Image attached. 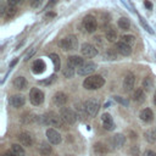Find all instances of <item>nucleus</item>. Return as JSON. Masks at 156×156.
<instances>
[{
  "label": "nucleus",
  "mask_w": 156,
  "mask_h": 156,
  "mask_svg": "<svg viewBox=\"0 0 156 156\" xmlns=\"http://www.w3.org/2000/svg\"><path fill=\"white\" fill-rule=\"evenodd\" d=\"M41 122L46 126H50V127H57V128L63 127V121H62L61 116H58L55 112H46L45 115H43Z\"/></svg>",
  "instance_id": "nucleus-1"
},
{
  "label": "nucleus",
  "mask_w": 156,
  "mask_h": 156,
  "mask_svg": "<svg viewBox=\"0 0 156 156\" xmlns=\"http://www.w3.org/2000/svg\"><path fill=\"white\" fill-rule=\"evenodd\" d=\"M105 84V80L99 74H95V76H89L88 78L84 79L83 82V87L88 90H95V89H99L101 88L102 85Z\"/></svg>",
  "instance_id": "nucleus-2"
},
{
  "label": "nucleus",
  "mask_w": 156,
  "mask_h": 156,
  "mask_svg": "<svg viewBox=\"0 0 156 156\" xmlns=\"http://www.w3.org/2000/svg\"><path fill=\"white\" fill-rule=\"evenodd\" d=\"M58 46L62 50H76L78 48V39L74 35H68L58 41Z\"/></svg>",
  "instance_id": "nucleus-3"
},
{
  "label": "nucleus",
  "mask_w": 156,
  "mask_h": 156,
  "mask_svg": "<svg viewBox=\"0 0 156 156\" xmlns=\"http://www.w3.org/2000/svg\"><path fill=\"white\" fill-rule=\"evenodd\" d=\"M83 106H84V110H85L87 115L90 116V117L96 116V115H98V111H99V108H100V104H99V101L95 100V99H89V100L84 101Z\"/></svg>",
  "instance_id": "nucleus-4"
},
{
  "label": "nucleus",
  "mask_w": 156,
  "mask_h": 156,
  "mask_svg": "<svg viewBox=\"0 0 156 156\" xmlns=\"http://www.w3.org/2000/svg\"><path fill=\"white\" fill-rule=\"evenodd\" d=\"M60 116H61L62 121L65 123H67V124H73L78 118L77 113L69 107H62L61 111H60Z\"/></svg>",
  "instance_id": "nucleus-5"
},
{
  "label": "nucleus",
  "mask_w": 156,
  "mask_h": 156,
  "mask_svg": "<svg viewBox=\"0 0 156 156\" xmlns=\"http://www.w3.org/2000/svg\"><path fill=\"white\" fill-rule=\"evenodd\" d=\"M29 100L33 105L39 106L44 101V93L38 88H32V90L29 93Z\"/></svg>",
  "instance_id": "nucleus-6"
},
{
  "label": "nucleus",
  "mask_w": 156,
  "mask_h": 156,
  "mask_svg": "<svg viewBox=\"0 0 156 156\" xmlns=\"http://www.w3.org/2000/svg\"><path fill=\"white\" fill-rule=\"evenodd\" d=\"M83 27H84L85 30L89 32V33L95 32V29H96V27H98V21H96V18H95L94 16H91V15L85 16L84 20H83Z\"/></svg>",
  "instance_id": "nucleus-7"
},
{
  "label": "nucleus",
  "mask_w": 156,
  "mask_h": 156,
  "mask_svg": "<svg viewBox=\"0 0 156 156\" xmlns=\"http://www.w3.org/2000/svg\"><path fill=\"white\" fill-rule=\"evenodd\" d=\"M80 51H82L83 56H85V57H94V56L98 55V49L94 45L89 44V43H84L82 45Z\"/></svg>",
  "instance_id": "nucleus-8"
},
{
  "label": "nucleus",
  "mask_w": 156,
  "mask_h": 156,
  "mask_svg": "<svg viewBox=\"0 0 156 156\" xmlns=\"http://www.w3.org/2000/svg\"><path fill=\"white\" fill-rule=\"evenodd\" d=\"M95 69H96V65H95L94 62H85L82 67L78 68L77 73H78L79 76H89V74H91Z\"/></svg>",
  "instance_id": "nucleus-9"
},
{
  "label": "nucleus",
  "mask_w": 156,
  "mask_h": 156,
  "mask_svg": "<svg viewBox=\"0 0 156 156\" xmlns=\"http://www.w3.org/2000/svg\"><path fill=\"white\" fill-rule=\"evenodd\" d=\"M46 136H48L49 143H51V144H54V145H57V144L61 143V135H60V133H58L56 129H54V128H49V129L46 130Z\"/></svg>",
  "instance_id": "nucleus-10"
},
{
  "label": "nucleus",
  "mask_w": 156,
  "mask_h": 156,
  "mask_svg": "<svg viewBox=\"0 0 156 156\" xmlns=\"http://www.w3.org/2000/svg\"><path fill=\"white\" fill-rule=\"evenodd\" d=\"M134 83H135V77L133 73H128L124 79H123V88L126 91H130L134 88Z\"/></svg>",
  "instance_id": "nucleus-11"
},
{
  "label": "nucleus",
  "mask_w": 156,
  "mask_h": 156,
  "mask_svg": "<svg viewBox=\"0 0 156 156\" xmlns=\"http://www.w3.org/2000/svg\"><path fill=\"white\" fill-rule=\"evenodd\" d=\"M116 50H117L121 55L128 56V55H130V52H132V46H129L128 44H126V43H123V41H118V43L116 44Z\"/></svg>",
  "instance_id": "nucleus-12"
},
{
  "label": "nucleus",
  "mask_w": 156,
  "mask_h": 156,
  "mask_svg": "<svg viewBox=\"0 0 156 156\" xmlns=\"http://www.w3.org/2000/svg\"><path fill=\"white\" fill-rule=\"evenodd\" d=\"M101 121H102V126L106 130H112L115 128V123L112 121V117L110 113H104L101 116Z\"/></svg>",
  "instance_id": "nucleus-13"
},
{
  "label": "nucleus",
  "mask_w": 156,
  "mask_h": 156,
  "mask_svg": "<svg viewBox=\"0 0 156 156\" xmlns=\"http://www.w3.org/2000/svg\"><path fill=\"white\" fill-rule=\"evenodd\" d=\"M24 102H26V100H24V96H23V95L16 94V95H12V96L10 98V104H11L13 107H16V108L22 107V106L24 105Z\"/></svg>",
  "instance_id": "nucleus-14"
},
{
  "label": "nucleus",
  "mask_w": 156,
  "mask_h": 156,
  "mask_svg": "<svg viewBox=\"0 0 156 156\" xmlns=\"http://www.w3.org/2000/svg\"><path fill=\"white\" fill-rule=\"evenodd\" d=\"M52 101H54V104L57 105V106H63V105L67 102V95H66L65 93H62V91H57V93L54 95Z\"/></svg>",
  "instance_id": "nucleus-15"
},
{
  "label": "nucleus",
  "mask_w": 156,
  "mask_h": 156,
  "mask_svg": "<svg viewBox=\"0 0 156 156\" xmlns=\"http://www.w3.org/2000/svg\"><path fill=\"white\" fill-rule=\"evenodd\" d=\"M139 117H140V119H141V121H144V122L149 123V122H151V121L154 119V112H152V110H151V108L146 107V108H144V110H141V111H140Z\"/></svg>",
  "instance_id": "nucleus-16"
},
{
  "label": "nucleus",
  "mask_w": 156,
  "mask_h": 156,
  "mask_svg": "<svg viewBox=\"0 0 156 156\" xmlns=\"http://www.w3.org/2000/svg\"><path fill=\"white\" fill-rule=\"evenodd\" d=\"M13 87H15L16 89H18V90H24V89L28 87V82H27V79H26L24 77L18 76V77H16L15 80H13Z\"/></svg>",
  "instance_id": "nucleus-17"
},
{
  "label": "nucleus",
  "mask_w": 156,
  "mask_h": 156,
  "mask_svg": "<svg viewBox=\"0 0 156 156\" xmlns=\"http://www.w3.org/2000/svg\"><path fill=\"white\" fill-rule=\"evenodd\" d=\"M85 62L83 61V58L80 57V56H69L68 57V62H67V65H69V66H72L73 68H76V67H82L83 65H84Z\"/></svg>",
  "instance_id": "nucleus-18"
},
{
  "label": "nucleus",
  "mask_w": 156,
  "mask_h": 156,
  "mask_svg": "<svg viewBox=\"0 0 156 156\" xmlns=\"http://www.w3.org/2000/svg\"><path fill=\"white\" fill-rule=\"evenodd\" d=\"M18 139H20V143L23 145V146H30L33 144V139H32V135L27 132H23L18 135Z\"/></svg>",
  "instance_id": "nucleus-19"
},
{
  "label": "nucleus",
  "mask_w": 156,
  "mask_h": 156,
  "mask_svg": "<svg viewBox=\"0 0 156 156\" xmlns=\"http://www.w3.org/2000/svg\"><path fill=\"white\" fill-rule=\"evenodd\" d=\"M45 62L43 61V60H37V61H34L33 62V65H32V69H33V72L35 73V74H40V73H43L44 71H45Z\"/></svg>",
  "instance_id": "nucleus-20"
},
{
  "label": "nucleus",
  "mask_w": 156,
  "mask_h": 156,
  "mask_svg": "<svg viewBox=\"0 0 156 156\" xmlns=\"http://www.w3.org/2000/svg\"><path fill=\"white\" fill-rule=\"evenodd\" d=\"M105 38H106L107 41L115 43V41L117 40V32H116L113 28H108V29L106 30V33H105Z\"/></svg>",
  "instance_id": "nucleus-21"
},
{
  "label": "nucleus",
  "mask_w": 156,
  "mask_h": 156,
  "mask_svg": "<svg viewBox=\"0 0 156 156\" xmlns=\"http://www.w3.org/2000/svg\"><path fill=\"white\" fill-rule=\"evenodd\" d=\"M133 99H134V101H136V102H143V101L145 100V93H144V89L138 88V89L134 91V94H133Z\"/></svg>",
  "instance_id": "nucleus-22"
},
{
  "label": "nucleus",
  "mask_w": 156,
  "mask_h": 156,
  "mask_svg": "<svg viewBox=\"0 0 156 156\" xmlns=\"http://www.w3.org/2000/svg\"><path fill=\"white\" fill-rule=\"evenodd\" d=\"M124 143H126V136H124L123 134L118 133V134H116V135L113 136V144H115L116 147H121V146H123Z\"/></svg>",
  "instance_id": "nucleus-23"
},
{
  "label": "nucleus",
  "mask_w": 156,
  "mask_h": 156,
  "mask_svg": "<svg viewBox=\"0 0 156 156\" xmlns=\"http://www.w3.org/2000/svg\"><path fill=\"white\" fill-rule=\"evenodd\" d=\"M94 151H95L96 154H99V155H105V154L108 152V149H107V146L104 145L102 143H96V144L94 145Z\"/></svg>",
  "instance_id": "nucleus-24"
},
{
  "label": "nucleus",
  "mask_w": 156,
  "mask_h": 156,
  "mask_svg": "<svg viewBox=\"0 0 156 156\" xmlns=\"http://www.w3.org/2000/svg\"><path fill=\"white\" fill-rule=\"evenodd\" d=\"M49 57L51 58L52 63H54V69L55 71H58L61 68V60H60V56L57 54H50Z\"/></svg>",
  "instance_id": "nucleus-25"
},
{
  "label": "nucleus",
  "mask_w": 156,
  "mask_h": 156,
  "mask_svg": "<svg viewBox=\"0 0 156 156\" xmlns=\"http://www.w3.org/2000/svg\"><path fill=\"white\" fill-rule=\"evenodd\" d=\"M39 152H40L41 155L46 156V155H49V154L51 152V146H50L48 143L43 141V143L40 144V146H39Z\"/></svg>",
  "instance_id": "nucleus-26"
},
{
  "label": "nucleus",
  "mask_w": 156,
  "mask_h": 156,
  "mask_svg": "<svg viewBox=\"0 0 156 156\" xmlns=\"http://www.w3.org/2000/svg\"><path fill=\"white\" fill-rule=\"evenodd\" d=\"M16 12H17V9H16V6H11V5H7L6 6V10H5V17L6 18H11V17H13L15 15H16Z\"/></svg>",
  "instance_id": "nucleus-27"
},
{
  "label": "nucleus",
  "mask_w": 156,
  "mask_h": 156,
  "mask_svg": "<svg viewBox=\"0 0 156 156\" xmlns=\"http://www.w3.org/2000/svg\"><path fill=\"white\" fill-rule=\"evenodd\" d=\"M11 150L13 154H16L17 156H24V149L20 145V144H12L11 145Z\"/></svg>",
  "instance_id": "nucleus-28"
},
{
  "label": "nucleus",
  "mask_w": 156,
  "mask_h": 156,
  "mask_svg": "<svg viewBox=\"0 0 156 156\" xmlns=\"http://www.w3.org/2000/svg\"><path fill=\"white\" fill-rule=\"evenodd\" d=\"M118 27H119L121 29H128V28L130 27L129 20H128L127 17H121V18L118 20Z\"/></svg>",
  "instance_id": "nucleus-29"
},
{
  "label": "nucleus",
  "mask_w": 156,
  "mask_h": 156,
  "mask_svg": "<svg viewBox=\"0 0 156 156\" xmlns=\"http://www.w3.org/2000/svg\"><path fill=\"white\" fill-rule=\"evenodd\" d=\"M152 85H154L152 79H151L150 77H145V78H144V80H143V89H144V90H146V91H149V90H151Z\"/></svg>",
  "instance_id": "nucleus-30"
},
{
  "label": "nucleus",
  "mask_w": 156,
  "mask_h": 156,
  "mask_svg": "<svg viewBox=\"0 0 156 156\" xmlns=\"http://www.w3.org/2000/svg\"><path fill=\"white\" fill-rule=\"evenodd\" d=\"M121 41H123V43L128 44L129 46H132V45H134V43H135V37L132 35V34H127V35H123V37H122V40H121Z\"/></svg>",
  "instance_id": "nucleus-31"
},
{
  "label": "nucleus",
  "mask_w": 156,
  "mask_h": 156,
  "mask_svg": "<svg viewBox=\"0 0 156 156\" xmlns=\"http://www.w3.org/2000/svg\"><path fill=\"white\" fill-rule=\"evenodd\" d=\"M76 110H77V116L79 118L83 119L85 116H88L87 112H85V110H84V106H82L80 104H76Z\"/></svg>",
  "instance_id": "nucleus-32"
},
{
  "label": "nucleus",
  "mask_w": 156,
  "mask_h": 156,
  "mask_svg": "<svg viewBox=\"0 0 156 156\" xmlns=\"http://www.w3.org/2000/svg\"><path fill=\"white\" fill-rule=\"evenodd\" d=\"M145 138H146L149 141H151V143L156 141V128H154V129H151V130H147V132L145 133Z\"/></svg>",
  "instance_id": "nucleus-33"
},
{
  "label": "nucleus",
  "mask_w": 156,
  "mask_h": 156,
  "mask_svg": "<svg viewBox=\"0 0 156 156\" xmlns=\"http://www.w3.org/2000/svg\"><path fill=\"white\" fill-rule=\"evenodd\" d=\"M63 76H65L66 78H72V77L74 76V68H73L72 66L67 65L66 68L63 69Z\"/></svg>",
  "instance_id": "nucleus-34"
},
{
  "label": "nucleus",
  "mask_w": 156,
  "mask_h": 156,
  "mask_svg": "<svg viewBox=\"0 0 156 156\" xmlns=\"http://www.w3.org/2000/svg\"><path fill=\"white\" fill-rule=\"evenodd\" d=\"M55 78H56V77H55V74H52L50 78H46L45 80H40V82H39V84H41V85H49V84H51V83L55 80Z\"/></svg>",
  "instance_id": "nucleus-35"
},
{
  "label": "nucleus",
  "mask_w": 156,
  "mask_h": 156,
  "mask_svg": "<svg viewBox=\"0 0 156 156\" xmlns=\"http://www.w3.org/2000/svg\"><path fill=\"white\" fill-rule=\"evenodd\" d=\"M29 4L33 9H38L43 4V0H29Z\"/></svg>",
  "instance_id": "nucleus-36"
},
{
  "label": "nucleus",
  "mask_w": 156,
  "mask_h": 156,
  "mask_svg": "<svg viewBox=\"0 0 156 156\" xmlns=\"http://www.w3.org/2000/svg\"><path fill=\"white\" fill-rule=\"evenodd\" d=\"M113 99H115V101H117V102H119V104H122V105H124V106L128 105V100L123 99L122 96H115Z\"/></svg>",
  "instance_id": "nucleus-37"
},
{
  "label": "nucleus",
  "mask_w": 156,
  "mask_h": 156,
  "mask_svg": "<svg viewBox=\"0 0 156 156\" xmlns=\"http://www.w3.org/2000/svg\"><path fill=\"white\" fill-rule=\"evenodd\" d=\"M22 1H23V0H7V4L11 5V6H16V5L21 4Z\"/></svg>",
  "instance_id": "nucleus-38"
},
{
  "label": "nucleus",
  "mask_w": 156,
  "mask_h": 156,
  "mask_svg": "<svg viewBox=\"0 0 156 156\" xmlns=\"http://www.w3.org/2000/svg\"><path fill=\"white\" fill-rule=\"evenodd\" d=\"M140 22H141V24H143V26H144V27H145V28H146V30H147V32H149V33H151V34H152V33H154V32H152V29H151V28H150V27H149V24H146V23H145V22H144V20H143V18H141V17H140Z\"/></svg>",
  "instance_id": "nucleus-39"
},
{
  "label": "nucleus",
  "mask_w": 156,
  "mask_h": 156,
  "mask_svg": "<svg viewBox=\"0 0 156 156\" xmlns=\"http://www.w3.org/2000/svg\"><path fill=\"white\" fill-rule=\"evenodd\" d=\"M144 156H156V152H154L152 150H146L144 152Z\"/></svg>",
  "instance_id": "nucleus-40"
},
{
  "label": "nucleus",
  "mask_w": 156,
  "mask_h": 156,
  "mask_svg": "<svg viewBox=\"0 0 156 156\" xmlns=\"http://www.w3.org/2000/svg\"><path fill=\"white\" fill-rule=\"evenodd\" d=\"M94 40H95V43H96V44H99L100 46H102V45H104V43H102V40H101V37H95V38H94Z\"/></svg>",
  "instance_id": "nucleus-41"
},
{
  "label": "nucleus",
  "mask_w": 156,
  "mask_h": 156,
  "mask_svg": "<svg viewBox=\"0 0 156 156\" xmlns=\"http://www.w3.org/2000/svg\"><path fill=\"white\" fill-rule=\"evenodd\" d=\"M56 2H57V0H51V1H50V2H48V5L45 6V10L50 9V7H51V6H54V5L56 4Z\"/></svg>",
  "instance_id": "nucleus-42"
},
{
  "label": "nucleus",
  "mask_w": 156,
  "mask_h": 156,
  "mask_svg": "<svg viewBox=\"0 0 156 156\" xmlns=\"http://www.w3.org/2000/svg\"><path fill=\"white\" fill-rule=\"evenodd\" d=\"M144 5H145V7H147L149 10H151V9H152V4H151L150 1H147V0H145V1H144Z\"/></svg>",
  "instance_id": "nucleus-43"
},
{
  "label": "nucleus",
  "mask_w": 156,
  "mask_h": 156,
  "mask_svg": "<svg viewBox=\"0 0 156 156\" xmlns=\"http://www.w3.org/2000/svg\"><path fill=\"white\" fill-rule=\"evenodd\" d=\"M56 15L54 13V12H48V13H45V18H52V17H55Z\"/></svg>",
  "instance_id": "nucleus-44"
},
{
  "label": "nucleus",
  "mask_w": 156,
  "mask_h": 156,
  "mask_svg": "<svg viewBox=\"0 0 156 156\" xmlns=\"http://www.w3.org/2000/svg\"><path fill=\"white\" fill-rule=\"evenodd\" d=\"M4 156H17L16 154H13L12 151H6L5 154H4Z\"/></svg>",
  "instance_id": "nucleus-45"
},
{
  "label": "nucleus",
  "mask_w": 156,
  "mask_h": 156,
  "mask_svg": "<svg viewBox=\"0 0 156 156\" xmlns=\"http://www.w3.org/2000/svg\"><path fill=\"white\" fill-rule=\"evenodd\" d=\"M34 51H35V49H32V51L27 54V56H26V60H28V58H29V57H30V56H32V55L34 54Z\"/></svg>",
  "instance_id": "nucleus-46"
},
{
  "label": "nucleus",
  "mask_w": 156,
  "mask_h": 156,
  "mask_svg": "<svg viewBox=\"0 0 156 156\" xmlns=\"http://www.w3.org/2000/svg\"><path fill=\"white\" fill-rule=\"evenodd\" d=\"M132 152H133V155H135V156H136V155L139 154V149H138L136 146H134V147H133V151H132Z\"/></svg>",
  "instance_id": "nucleus-47"
},
{
  "label": "nucleus",
  "mask_w": 156,
  "mask_h": 156,
  "mask_svg": "<svg viewBox=\"0 0 156 156\" xmlns=\"http://www.w3.org/2000/svg\"><path fill=\"white\" fill-rule=\"evenodd\" d=\"M16 62H17V60H13V61H12V62H11V65H10V67H12V66H13V65H15V63H16Z\"/></svg>",
  "instance_id": "nucleus-48"
},
{
  "label": "nucleus",
  "mask_w": 156,
  "mask_h": 156,
  "mask_svg": "<svg viewBox=\"0 0 156 156\" xmlns=\"http://www.w3.org/2000/svg\"><path fill=\"white\" fill-rule=\"evenodd\" d=\"M154 104L156 105V93H155V95H154Z\"/></svg>",
  "instance_id": "nucleus-49"
}]
</instances>
